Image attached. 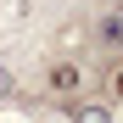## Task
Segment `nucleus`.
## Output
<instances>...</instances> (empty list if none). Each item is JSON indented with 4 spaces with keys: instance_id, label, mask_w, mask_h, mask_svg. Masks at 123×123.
<instances>
[{
    "instance_id": "nucleus-1",
    "label": "nucleus",
    "mask_w": 123,
    "mask_h": 123,
    "mask_svg": "<svg viewBox=\"0 0 123 123\" xmlns=\"http://www.w3.org/2000/svg\"><path fill=\"white\" fill-rule=\"evenodd\" d=\"M45 95L50 101H78L84 95V67L78 62H50L45 67Z\"/></svg>"
},
{
    "instance_id": "nucleus-2",
    "label": "nucleus",
    "mask_w": 123,
    "mask_h": 123,
    "mask_svg": "<svg viewBox=\"0 0 123 123\" xmlns=\"http://www.w3.org/2000/svg\"><path fill=\"white\" fill-rule=\"evenodd\" d=\"M95 45L101 50H123V11H101L95 17Z\"/></svg>"
},
{
    "instance_id": "nucleus-3",
    "label": "nucleus",
    "mask_w": 123,
    "mask_h": 123,
    "mask_svg": "<svg viewBox=\"0 0 123 123\" xmlns=\"http://www.w3.org/2000/svg\"><path fill=\"white\" fill-rule=\"evenodd\" d=\"M67 117L73 123H112V106H106V101H73Z\"/></svg>"
},
{
    "instance_id": "nucleus-4",
    "label": "nucleus",
    "mask_w": 123,
    "mask_h": 123,
    "mask_svg": "<svg viewBox=\"0 0 123 123\" xmlns=\"http://www.w3.org/2000/svg\"><path fill=\"white\" fill-rule=\"evenodd\" d=\"M11 95H17V73L6 67V62H0V106H6V101H11Z\"/></svg>"
},
{
    "instance_id": "nucleus-5",
    "label": "nucleus",
    "mask_w": 123,
    "mask_h": 123,
    "mask_svg": "<svg viewBox=\"0 0 123 123\" xmlns=\"http://www.w3.org/2000/svg\"><path fill=\"white\" fill-rule=\"evenodd\" d=\"M112 95H117V101H123V67H117V73H112Z\"/></svg>"
}]
</instances>
